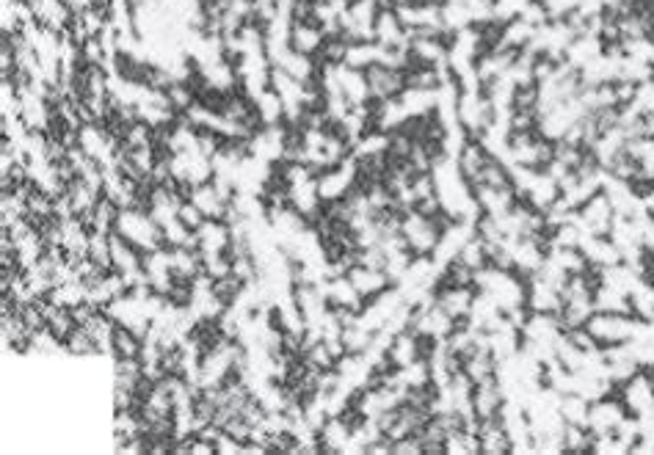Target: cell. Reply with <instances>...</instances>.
Wrapping results in <instances>:
<instances>
[{
    "label": "cell",
    "mask_w": 654,
    "mask_h": 455,
    "mask_svg": "<svg viewBox=\"0 0 654 455\" xmlns=\"http://www.w3.org/2000/svg\"><path fill=\"white\" fill-rule=\"evenodd\" d=\"M431 174H434L436 196H439L442 210H445L453 221L475 224V221L481 218V210H478V202H475V194H472V182L461 174L456 158H450V155L448 158H442L434 169H431Z\"/></svg>",
    "instance_id": "obj_1"
},
{
    "label": "cell",
    "mask_w": 654,
    "mask_h": 455,
    "mask_svg": "<svg viewBox=\"0 0 654 455\" xmlns=\"http://www.w3.org/2000/svg\"><path fill=\"white\" fill-rule=\"evenodd\" d=\"M475 290L492 298L505 315L517 320V326L528 315V279L517 271L486 265L483 271L475 273Z\"/></svg>",
    "instance_id": "obj_2"
},
{
    "label": "cell",
    "mask_w": 654,
    "mask_h": 455,
    "mask_svg": "<svg viewBox=\"0 0 654 455\" xmlns=\"http://www.w3.org/2000/svg\"><path fill=\"white\" fill-rule=\"evenodd\" d=\"M453 224L448 213L425 216L420 210H406L401 218V238L414 257H434L442 232Z\"/></svg>",
    "instance_id": "obj_3"
},
{
    "label": "cell",
    "mask_w": 654,
    "mask_h": 455,
    "mask_svg": "<svg viewBox=\"0 0 654 455\" xmlns=\"http://www.w3.org/2000/svg\"><path fill=\"white\" fill-rule=\"evenodd\" d=\"M583 329L591 334V340L597 342L602 351L630 345L643 329V320H638L630 312H594Z\"/></svg>",
    "instance_id": "obj_4"
},
{
    "label": "cell",
    "mask_w": 654,
    "mask_h": 455,
    "mask_svg": "<svg viewBox=\"0 0 654 455\" xmlns=\"http://www.w3.org/2000/svg\"><path fill=\"white\" fill-rule=\"evenodd\" d=\"M116 235L130 240V243H133L136 249L144 251V254L166 246V243H163V227L144 207H127V210H122V213H119V221H116Z\"/></svg>",
    "instance_id": "obj_5"
},
{
    "label": "cell",
    "mask_w": 654,
    "mask_h": 455,
    "mask_svg": "<svg viewBox=\"0 0 654 455\" xmlns=\"http://www.w3.org/2000/svg\"><path fill=\"white\" fill-rule=\"evenodd\" d=\"M456 119H459L461 130L470 138H481L483 133L497 122V111H494L492 100H489V94L483 91V86L459 91Z\"/></svg>",
    "instance_id": "obj_6"
},
{
    "label": "cell",
    "mask_w": 654,
    "mask_h": 455,
    "mask_svg": "<svg viewBox=\"0 0 654 455\" xmlns=\"http://www.w3.org/2000/svg\"><path fill=\"white\" fill-rule=\"evenodd\" d=\"M616 395L624 403V409L630 411L632 417H652L654 414V370L641 367L638 373H632L624 384L616 387Z\"/></svg>",
    "instance_id": "obj_7"
},
{
    "label": "cell",
    "mask_w": 654,
    "mask_h": 455,
    "mask_svg": "<svg viewBox=\"0 0 654 455\" xmlns=\"http://www.w3.org/2000/svg\"><path fill=\"white\" fill-rule=\"evenodd\" d=\"M450 36L448 34H409L406 42V56H409V67H434L448 69L450 56Z\"/></svg>",
    "instance_id": "obj_8"
},
{
    "label": "cell",
    "mask_w": 654,
    "mask_h": 455,
    "mask_svg": "<svg viewBox=\"0 0 654 455\" xmlns=\"http://www.w3.org/2000/svg\"><path fill=\"white\" fill-rule=\"evenodd\" d=\"M574 221H577V227L583 229L586 238H608L610 229L616 224V210L610 205L608 194L599 191V194L588 199L586 205L574 210Z\"/></svg>",
    "instance_id": "obj_9"
},
{
    "label": "cell",
    "mask_w": 654,
    "mask_h": 455,
    "mask_svg": "<svg viewBox=\"0 0 654 455\" xmlns=\"http://www.w3.org/2000/svg\"><path fill=\"white\" fill-rule=\"evenodd\" d=\"M356 185H359V163H356L354 155L343 160L340 166H332V169L318 174V194H321L323 205L345 199V196L354 191Z\"/></svg>",
    "instance_id": "obj_10"
},
{
    "label": "cell",
    "mask_w": 654,
    "mask_h": 455,
    "mask_svg": "<svg viewBox=\"0 0 654 455\" xmlns=\"http://www.w3.org/2000/svg\"><path fill=\"white\" fill-rule=\"evenodd\" d=\"M431 345H434V342H425L414 329H401L390 337L384 356H387V362H390L392 370H403V367H409V364L425 359Z\"/></svg>",
    "instance_id": "obj_11"
},
{
    "label": "cell",
    "mask_w": 654,
    "mask_h": 455,
    "mask_svg": "<svg viewBox=\"0 0 654 455\" xmlns=\"http://www.w3.org/2000/svg\"><path fill=\"white\" fill-rule=\"evenodd\" d=\"M368 78L370 100L373 103H384V100H395L406 91V69L390 67V64H373L365 69Z\"/></svg>",
    "instance_id": "obj_12"
},
{
    "label": "cell",
    "mask_w": 654,
    "mask_h": 455,
    "mask_svg": "<svg viewBox=\"0 0 654 455\" xmlns=\"http://www.w3.org/2000/svg\"><path fill=\"white\" fill-rule=\"evenodd\" d=\"M627 417H632V414L624 409V403H621L616 392H610V395L599 400H591V406H588V428L594 431V436L616 433Z\"/></svg>",
    "instance_id": "obj_13"
},
{
    "label": "cell",
    "mask_w": 654,
    "mask_h": 455,
    "mask_svg": "<svg viewBox=\"0 0 654 455\" xmlns=\"http://www.w3.org/2000/svg\"><path fill=\"white\" fill-rule=\"evenodd\" d=\"M188 199L194 202L199 210H202V216L213 218V221H227L232 210V199L235 194L230 191H224L216 180L202 182V185H194L191 191H188Z\"/></svg>",
    "instance_id": "obj_14"
},
{
    "label": "cell",
    "mask_w": 654,
    "mask_h": 455,
    "mask_svg": "<svg viewBox=\"0 0 654 455\" xmlns=\"http://www.w3.org/2000/svg\"><path fill=\"white\" fill-rule=\"evenodd\" d=\"M196 251L205 257H218V254H230L232 243H235V229L227 221H213L207 218L202 227L194 232Z\"/></svg>",
    "instance_id": "obj_15"
},
{
    "label": "cell",
    "mask_w": 654,
    "mask_h": 455,
    "mask_svg": "<svg viewBox=\"0 0 654 455\" xmlns=\"http://www.w3.org/2000/svg\"><path fill=\"white\" fill-rule=\"evenodd\" d=\"M475 287H459V285H436L431 298L439 307L448 312L456 323H467L472 315V304H475Z\"/></svg>",
    "instance_id": "obj_16"
},
{
    "label": "cell",
    "mask_w": 654,
    "mask_h": 455,
    "mask_svg": "<svg viewBox=\"0 0 654 455\" xmlns=\"http://www.w3.org/2000/svg\"><path fill=\"white\" fill-rule=\"evenodd\" d=\"M351 282H354V287L359 290V296L365 298V304L368 301H373V298L384 296L387 290H392L395 287V282H392V276L384 268H373V265H365V262H356L351 271L345 273Z\"/></svg>",
    "instance_id": "obj_17"
},
{
    "label": "cell",
    "mask_w": 654,
    "mask_h": 455,
    "mask_svg": "<svg viewBox=\"0 0 654 455\" xmlns=\"http://www.w3.org/2000/svg\"><path fill=\"white\" fill-rule=\"evenodd\" d=\"M323 293H326V301H329V307L334 312L356 315V312H362V307H365V298L359 296V290H356L348 276H329L323 282Z\"/></svg>",
    "instance_id": "obj_18"
},
{
    "label": "cell",
    "mask_w": 654,
    "mask_h": 455,
    "mask_svg": "<svg viewBox=\"0 0 654 455\" xmlns=\"http://www.w3.org/2000/svg\"><path fill=\"white\" fill-rule=\"evenodd\" d=\"M505 400L508 398H505V392L497 378H489V381L475 384V387H472V414H475V420H497L500 411H503Z\"/></svg>",
    "instance_id": "obj_19"
},
{
    "label": "cell",
    "mask_w": 654,
    "mask_h": 455,
    "mask_svg": "<svg viewBox=\"0 0 654 455\" xmlns=\"http://www.w3.org/2000/svg\"><path fill=\"white\" fill-rule=\"evenodd\" d=\"M323 42H326V31L318 20H290V47L296 53L318 58Z\"/></svg>",
    "instance_id": "obj_20"
},
{
    "label": "cell",
    "mask_w": 654,
    "mask_h": 455,
    "mask_svg": "<svg viewBox=\"0 0 654 455\" xmlns=\"http://www.w3.org/2000/svg\"><path fill=\"white\" fill-rule=\"evenodd\" d=\"M563 307V290L547 282L544 276H530L528 279V312H550L558 315Z\"/></svg>",
    "instance_id": "obj_21"
},
{
    "label": "cell",
    "mask_w": 654,
    "mask_h": 455,
    "mask_svg": "<svg viewBox=\"0 0 654 455\" xmlns=\"http://www.w3.org/2000/svg\"><path fill=\"white\" fill-rule=\"evenodd\" d=\"M373 42L381 47H406L409 42V31L401 23V17L395 9H381L376 17V28H373Z\"/></svg>",
    "instance_id": "obj_22"
},
{
    "label": "cell",
    "mask_w": 654,
    "mask_h": 455,
    "mask_svg": "<svg viewBox=\"0 0 654 455\" xmlns=\"http://www.w3.org/2000/svg\"><path fill=\"white\" fill-rule=\"evenodd\" d=\"M580 251L586 254L588 265H594V268H599V271H605V268H613V265L624 262L619 246L613 243L610 235L608 238H583Z\"/></svg>",
    "instance_id": "obj_23"
},
{
    "label": "cell",
    "mask_w": 654,
    "mask_h": 455,
    "mask_svg": "<svg viewBox=\"0 0 654 455\" xmlns=\"http://www.w3.org/2000/svg\"><path fill=\"white\" fill-rule=\"evenodd\" d=\"M478 442H481V455H511L514 444L505 433L500 417L497 420L478 422Z\"/></svg>",
    "instance_id": "obj_24"
},
{
    "label": "cell",
    "mask_w": 654,
    "mask_h": 455,
    "mask_svg": "<svg viewBox=\"0 0 654 455\" xmlns=\"http://www.w3.org/2000/svg\"><path fill=\"white\" fill-rule=\"evenodd\" d=\"M144 348H147V337L144 334L116 323L114 342H111V356L114 359H141Z\"/></svg>",
    "instance_id": "obj_25"
},
{
    "label": "cell",
    "mask_w": 654,
    "mask_h": 455,
    "mask_svg": "<svg viewBox=\"0 0 654 455\" xmlns=\"http://www.w3.org/2000/svg\"><path fill=\"white\" fill-rule=\"evenodd\" d=\"M445 455H481L478 425H464L450 433L445 439Z\"/></svg>",
    "instance_id": "obj_26"
},
{
    "label": "cell",
    "mask_w": 654,
    "mask_h": 455,
    "mask_svg": "<svg viewBox=\"0 0 654 455\" xmlns=\"http://www.w3.org/2000/svg\"><path fill=\"white\" fill-rule=\"evenodd\" d=\"M630 309H632V315H635L638 320H643V323L654 320V282H649V279H641L638 285L632 287Z\"/></svg>",
    "instance_id": "obj_27"
},
{
    "label": "cell",
    "mask_w": 654,
    "mask_h": 455,
    "mask_svg": "<svg viewBox=\"0 0 654 455\" xmlns=\"http://www.w3.org/2000/svg\"><path fill=\"white\" fill-rule=\"evenodd\" d=\"M381 64V47L376 42H348V53H345V67L365 69Z\"/></svg>",
    "instance_id": "obj_28"
},
{
    "label": "cell",
    "mask_w": 654,
    "mask_h": 455,
    "mask_svg": "<svg viewBox=\"0 0 654 455\" xmlns=\"http://www.w3.org/2000/svg\"><path fill=\"white\" fill-rule=\"evenodd\" d=\"M594 447V431L588 425H566L563 431V453L588 455Z\"/></svg>",
    "instance_id": "obj_29"
},
{
    "label": "cell",
    "mask_w": 654,
    "mask_h": 455,
    "mask_svg": "<svg viewBox=\"0 0 654 455\" xmlns=\"http://www.w3.org/2000/svg\"><path fill=\"white\" fill-rule=\"evenodd\" d=\"M588 406H591V400L577 395V392L561 395V417L566 420V425H588Z\"/></svg>",
    "instance_id": "obj_30"
},
{
    "label": "cell",
    "mask_w": 654,
    "mask_h": 455,
    "mask_svg": "<svg viewBox=\"0 0 654 455\" xmlns=\"http://www.w3.org/2000/svg\"><path fill=\"white\" fill-rule=\"evenodd\" d=\"M456 260L464 262V265L472 268L475 273L483 271V268L489 265V249H486L483 238H478V232H475V235H472V238L464 243V249L459 251V257H456Z\"/></svg>",
    "instance_id": "obj_31"
},
{
    "label": "cell",
    "mask_w": 654,
    "mask_h": 455,
    "mask_svg": "<svg viewBox=\"0 0 654 455\" xmlns=\"http://www.w3.org/2000/svg\"><path fill=\"white\" fill-rule=\"evenodd\" d=\"M64 353L86 359V356H100L103 351H100V345L94 342L92 334L83 329V326H78V329L72 331L67 340H64Z\"/></svg>",
    "instance_id": "obj_32"
},
{
    "label": "cell",
    "mask_w": 654,
    "mask_h": 455,
    "mask_svg": "<svg viewBox=\"0 0 654 455\" xmlns=\"http://www.w3.org/2000/svg\"><path fill=\"white\" fill-rule=\"evenodd\" d=\"M177 218H180V221H183L185 227L191 229V232H196V229L202 227V224L207 221V218L202 216V210H199V207H196L191 199H185L183 207H180V213H177Z\"/></svg>",
    "instance_id": "obj_33"
},
{
    "label": "cell",
    "mask_w": 654,
    "mask_h": 455,
    "mask_svg": "<svg viewBox=\"0 0 654 455\" xmlns=\"http://www.w3.org/2000/svg\"><path fill=\"white\" fill-rule=\"evenodd\" d=\"M216 455H246V444L230 433H221V439L216 442Z\"/></svg>",
    "instance_id": "obj_34"
}]
</instances>
